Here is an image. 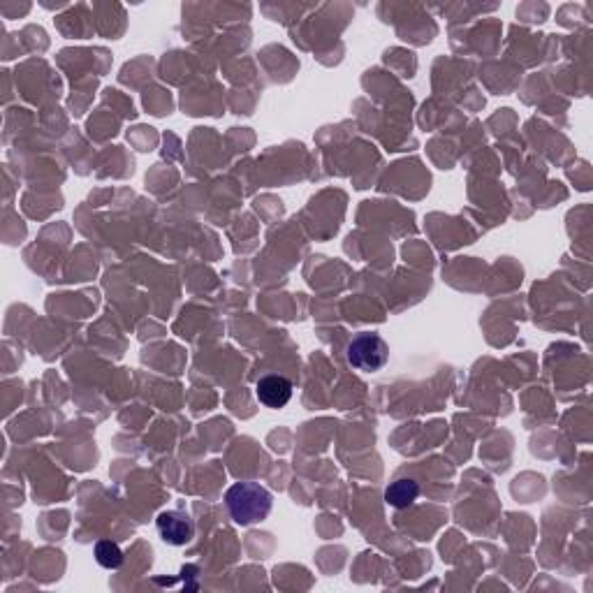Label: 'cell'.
<instances>
[{
	"instance_id": "6",
	"label": "cell",
	"mask_w": 593,
	"mask_h": 593,
	"mask_svg": "<svg viewBox=\"0 0 593 593\" xmlns=\"http://www.w3.org/2000/svg\"><path fill=\"white\" fill-rule=\"evenodd\" d=\"M93 554L95 561L105 570H116L123 566V552H121L119 545L111 543V540H101V543L95 545Z\"/></svg>"
},
{
	"instance_id": "5",
	"label": "cell",
	"mask_w": 593,
	"mask_h": 593,
	"mask_svg": "<svg viewBox=\"0 0 593 593\" xmlns=\"http://www.w3.org/2000/svg\"><path fill=\"white\" fill-rule=\"evenodd\" d=\"M418 496H419V484L410 478L397 480V482L389 484L387 492H385V501L397 510H404L408 508V505H413L415 501H418Z\"/></svg>"
},
{
	"instance_id": "3",
	"label": "cell",
	"mask_w": 593,
	"mask_h": 593,
	"mask_svg": "<svg viewBox=\"0 0 593 593\" xmlns=\"http://www.w3.org/2000/svg\"><path fill=\"white\" fill-rule=\"evenodd\" d=\"M155 526H158L160 538L167 545H175V547H184L193 540L195 535V524L193 519L188 517L181 510H167V513H160L158 519H155Z\"/></svg>"
},
{
	"instance_id": "1",
	"label": "cell",
	"mask_w": 593,
	"mask_h": 593,
	"mask_svg": "<svg viewBox=\"0 0 593 593\" xmlns=\"http://www.w3.org/2000/svg\"><path fill=\"white\" fill-rule=\"evenodd\" d=\"M271 493L258 482H237L225 493V505H228L229 517L235 519L239 526L258 524L271 513Z\"/></svg>"
},
{
	"instance_id": "4",
	"label": "cell",
	"mask_w": 593,
	"mask_h": 593,
	"mask_svg": "<svg viewBox=\"0 0 593 593\" xmlns=\"http://www.w3.org/2000/svg\"><path fill=\"white\" fill-rule=\"evenodd\" d=\"M255 394L267 408H283L292 399V383L283 376H265L255 385Z\"/></svg>"
},
{
	"instance_id": "2",
	"label": "cell",
	"mask_w": 593,
	"mask_h": 593,
	"mask_svg": "<svg viewBox=\"0 0 593 593\" xmlns=\"http://www.w3.org/2000/svg\"><path fill=\"white\" fill-rule=\"evenodd\" d=\"M348 362L359 371H380L389 359V345L374 332H362L348 344Z\"/></svg>"
}]
</instances>
